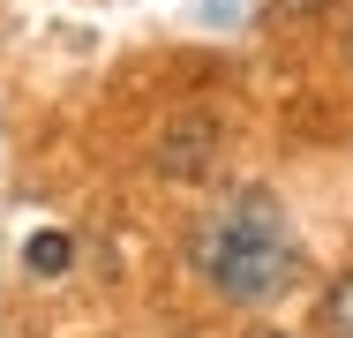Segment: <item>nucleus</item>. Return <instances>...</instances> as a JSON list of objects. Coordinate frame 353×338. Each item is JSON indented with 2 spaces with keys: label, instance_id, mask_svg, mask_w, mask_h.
Segmentation results:
<instances>
[{
  "label": "nucleus",
  "instance_id": "obj_7",
  "mask_svg": "<svg viewBox=\"0 0 353 338\" xmlns=\"http://www.w3.org/2000/svg\"><path fill=\"white\" fill-rule=\"evenodd\" d=\"M346 61H353V30H346Z\"/></svg>",
  "mask_w": 353,
  "mask_h": 338
},
{
  "label": "nucleus",
  "instance_id": "obj_1",
  "mask_svg": "<svg viewBox=\"0 0 353 338\" xmlns=\"http://www.w3.org/2000/svg\"><path fill=\"white\" fill-rule=\"evenodd\" d=\"M188 270L211 286L225 308H263L301 278L293 218L263 181H241L188 226Z\"/></svg>",
  "mask_w": 353,
  "mask_h": 338
},
{
  "label": "nucleus",
  "instance_id": "obj_6",
  "mask_svg": "<svg viewBox=\"0 0 353 338\" xmlns=\"http://www.w3.org/2000/svg\"><path fill=\"white\" fill-rule=\"evenodd\" d=\"M248 338H293V331H248Z\"/></svg>",
  "mask_w": 353,
  "mask_h": 338
},
{
  "label": "nucleus",
  "instance_id": "obj_2",
  "mask_svg": "<svg viewBox=\"0 0 353 338\" xmlns=\"http://www.w3.org/2000/svg\"><path fill=\"white\" fill-rule=\"evenodd\" d=\"M211 143H218V128L203 121V113H196V121H173V135H165V150H158V166H165V173H203Z\"/></svg>",
  "mask_w": 353,
  "mask_h": 338
},
{
  "label": "nucleus",
  "instance_id": "obj_3",
  "mask_svg": "<svg viewBox=\"0 0 353 338\" xmlns=\"http://www.w3.org/2000/svg\"><path fill=\"white\" fill-rule=\"evenodd\" d=\"M316 331H323V338H353V270L323 286V308H316Z\"/></svg>",
  "mask_w": 353,
  "mask_h": 338
},
{
  "label": "nucleus",
  "instance_id": "obj_4",
  "mask_svg": "<svg viewBox=\"0 0 353 338\" xmlns=\"http://www.w3.org/2000/svg\"><path fill=\"white\" fill-rule=\"evenodd\" d=\"M23 264L38 270V278H53V270L75 264V241H68V233H30V256H23Z\"/></svg>",
  "mask_w": 353,
  "mask_h": 338
},
{
  "label": "nucleus",
  "instance_id": "obj_5",
  "mask_svg": "<svg viewBox=\"0 0 353 338\" xmlns=\"http://www.w3.org/2000/svg\"><path fill=\"white\" fill-rule=\"evenodd\" d=\"M279 15H323V0H279Z\"/></svg>",
  "mask_w": 353,
  "mask_h": 338
}]
</instances>
